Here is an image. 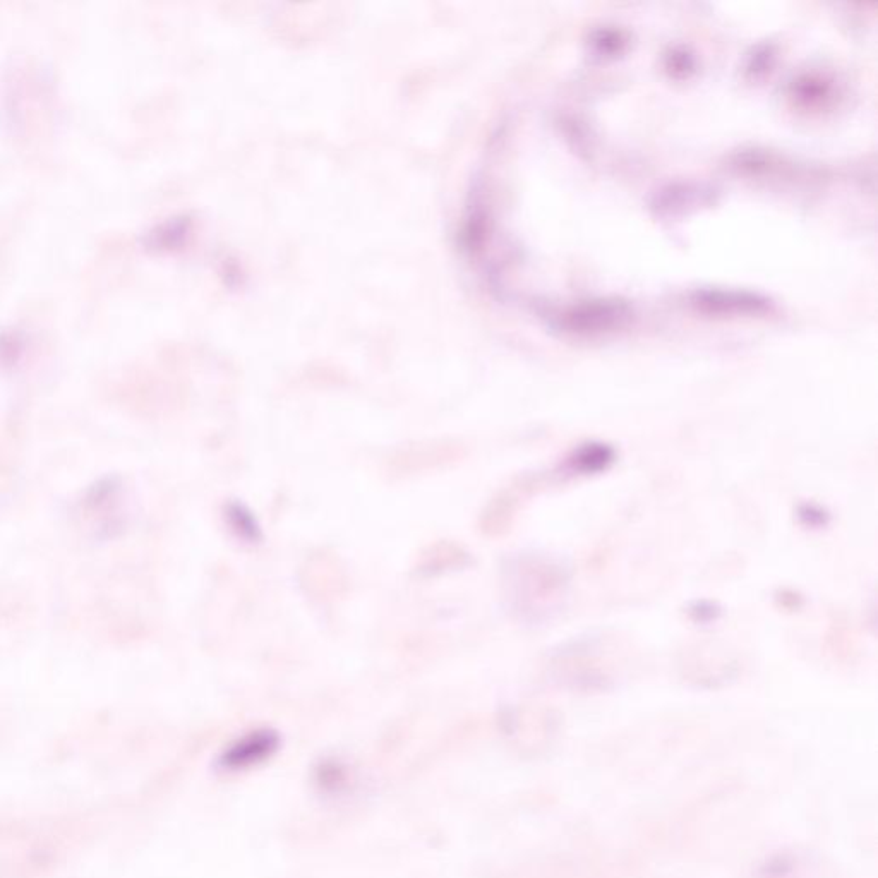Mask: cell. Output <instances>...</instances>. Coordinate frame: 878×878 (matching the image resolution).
I'll list each match as a JSON object with an SVG mask.
<instances>
[{"label": "cell", "mask_w": 878, "mask_h": 878, "mask_svg": "<svg viewBox=\"0 0 878 878\" xmlns=\"http://www.w3.org/2000/svg\"><path fill=\"white\" fill-rule=\"evenodd\" d=\"M752 878H825L822 863L806 851H777L760 861Z\"/></svg>", "instance_id": "obj_1"}, {"label": "cell", "mask_w": 878, "mask_h": 878, "mask_svg": "<svg viewBox=\"0 0 878 878\" xmlns=\"http://www.w3.org/2000/svg\"><path fill=\"white\" fill-rule=\"evenodd\" d=\"M278 738L271 731H258L242 740L235 741L220 758L225 770H239L258 764L277 750Z\"/></svg>", "instance_id": "obj_2"}]
</instances>
